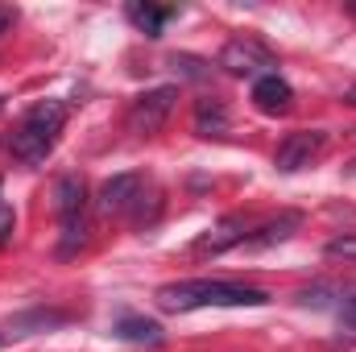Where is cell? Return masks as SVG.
Listing matches in <instances>:
<instances>
[{
    "instance_id": "cell-12",
    "label": "cell",
    "mask_w": 356,
    "mask_h": 352,
    "mask_svg": "<svg viewBox=\"0 0 356 352\" xmlns=\"http://www.w3.org/2000/svg\"><path fill=\"white\" fill-rule=\"evenodd\" d=\"M228 129H232V116L220 99H211V95L195 99V133L199 137H228Z\"/></svg>"
},
{
    "instance_id": "cell-2",
    "label": "cell",
    "mask_w": 356,
    "mask_h": 352,
    "mask_svg": "<svg viewBox=\"0 0 356 352\" xmlns=\"http://www.w3.org/2000/svg\"><path fill=\"white\" fill-rule=\"evenodd\" d=\"M63 125H67V104L63 99H38L13 133V158H21L25 166H42L50 158Z\"/></svg>"
},
{
    "instance_id": "cell-13",
    "label": "cell",
    "mask_w": 356,
    "mask_h": 352,
    "mask_svg": "<svg viewBox=\"0 0 356 352\" xmlns=\"http://www.w3.org/2000/svg\"><path fill=\"white\" fill-rule=\"evenodd\" d=\"M124 13H129V21H133L145 38H162V25L175 17V8H154V4H137V0H133Z\"/></svg>"
},
{
    "instance_id": "cell-21",
    "label": "cell",
    "mask_w": 356,
    "mask_h": 352,
    "mask_svg": "<svg viewBox=\"0 0 356 352\" xmlns=\"http://www.w3.org/2000/svg\"><path fill=\"white\" fill-rule=\"evenodd\" d=\"M348 13H353V17H356V0H353V4H348Z\"/></svg>"
},
{
    "instance_id": "cell-20",
    "label": "cell",
    "mask_w": 356,
    "mask_h": 352,
    "mask_svg": "<svg viewBox=\"0 0 356 352\" xmlns=\"http://www.w3.org/2000/svg\"><path fill=\"white\" fill-rule=\"evenodd\" d=\"M344 99H348V104H356V83H353L348 91H344Z\"/></svg>"
},
{
    "instance_id": "cell-15",
    "label": "cell",
    "mask_w": 356,
    "mask_h": 352,
    "mask_svg": "<svg viewBox=\"0 0 356 352\" xmlns=\"http://www.w3.org/2000/svg\"><path fill=\"white\" fill-rule=\"evenodd\" d=\"M170 67H175L182 79H203V75H207V63H203V58H195V54H175V58H170Z\"/></svg>"
},
{
    "instance_id": "cell-4",
    "label": "cell",
    "mask_w": 356,
    "mask_h": 352,
    "mask_svg": "<svg viewBox=\"0 0 356 352\" xmlns=\"http://www.w3.org/2000/svg\"><path fill=\"white\" fill-rule=\"evenodd\" d=\"M175 99H178V88L175 83H166V88H154L145 91V95H137L133 99V108H129V133H137V137H154L166 120H170V112H175Z\"/></svg>"
},
{
    "instance_id": "cell-8",
    "label": "cell",
    "mask_w": 356,
    "mask_h": 352,
    "mask_svg": "<svg viewBox=\"0 0 356 352\" xmlns=\"http://www.w3.org/2000/svg\"><path fill=\"white\" fill-rule=\"evenodd\" d=\"M54 211H58L63 228L83 220V211H88V186H83V178L63 175L58 182H54Z\"/></svg>"
},
{
    "instance_id": "cell-16",
    "label": "cell",
    "mask_w": 356,
    "mask_h": 352,
    "mask_svg": "<svg viewBox=\"0 0 356 352\" xmlns=\"http://www.w3.org/2000/svg\"><path fill=\"white\" fill-rule=\"evenodd\" d=\"M323 253H327V257H356V237H336V241H327Z\"/></svg>"
},
{
    "instance_id": "cell-19",
    "label": "cell",
    "mask_w": 356,
    "mask_h": 352,
    "mask_svg": "<svg viewBox=\"0 0 356 352\" xmlns=\"http://www.w3.org/2000/svg\"><path fill=\"white\" fill-rule=\"evenodd\" d=\"M13 25H17V8H4V4H0V38H4Z\"/></svg>"
},
{
    "instance_id": "cell-7",
    "label": "cell",
    "mask_w": 356,
    "mask_h": 352,
    "mask_svg": "<svg viewBox=\"0 0 356 352\" xmlns=\"http://www.w3.org/2000/svg\"><path fill=\"white\" fill-rule=\"evenodd\" d=\"M249 241V224H245V216H224L211 232H203L199 241H195V253H211V257H220V253H228V249H236V245H245Z\"/></svg>"
},
{
    "instance_id": "cell-3",
    "label": "cell",
    "mask_w": 356,
    "mask_h": 352,
    "mask_svg": "<svg viewBox=\"0 0 356 352\" xmlns=\"http://www.w3.org/2000/svg\"><path fill=\"white\" fill-rule=\"evenodd\" d=\"M220 67H224L228 75L266 79V75H273L277 58L269 54L261 42H253V38H232V42H224V50H220Z\"/></svg>"
},
{
    "instance_id": "cell-10",
    "label": "cell",
    "mask_w": 356,
    "mask_h": 352,
    "mask_svg": "<svg viewBox=\"0 0 356 352\" xmlns=\"http://www.w3.org/2000/svg\"><path fill=\"white\" fill-rule=\"evenodd\" d=\"M112 336H116V340H129V344H149V349L166 340L162 323H154V319H145V315H120V319L112 323Z\"/></svg>"
},
{
    "instance_id": "cell-9",
    "label": "cell",
    "mask_w": 356,
    "mask_h": 352,
    "mask_svg": "<svg viewBox=\"0 0 356 352\" xmlns=\"http://www.w3.org/2000/svg\"><path fill=\"white\" fill-rule=\"evenodd\" d=\"M253 104H257L266 116H282V112H290V104H294V88L273 71V75H266V79L253 83Z\"/></svg>"
},
{
    "instance_id": "cell-6",
    "label": "cell",
    "mask_w": 356,
    "mask_h": 352,
    "mask_svg": "<svg viewBox=\"0 0 356 352\" xmlns=\"http://www.w3.org/2000/svg\"><path fill=\"white\" fill-rule=\"evenodd\" d=\"M141 191H145V178L141 175H112L99 186V199L95 203H99L104 216H129Z\"/></svg>"
},
{
    "instance_id": "cell-17",
    "label": "cell",
    "mask_w": 356,
    "mask_h": 352,
    "mask_svg": "<svg viewBox=\"0 0 356 352\" xmlns=\"http://www.w3.org/2000/svg\"><path fill=\"white\" fill-rule=\"evenodd\" d=\"M13 228H17V216H13V207H8V203H0V245H8Z\"/></svg>"
},
{
    "instance_id": "cell-18",
    "label": "cell",
    "mask_w": 356,
    "mask_h": 352,
    "mask_svg": "<svg viewBox=\"0 0 356 352\" xmlns=\"http://www.w3.org/2000/svg\"><path fill=\"white\" fill-rule=\"evenodd\" d=\"M340 323H344V328H353V332H356V294H353V298H344V303H340Z\"/></svg>"
},
{
    "instance_id": "cell-14",
    "label": "cell",
    "mask_w": 356,
    "mask_h": 352,
    "mask_svg": "<svg viewBox=\"0 0 356 352\" xmlns=\"http://www.w3.org/2000/svg\"><path fill=\"white\" fill-rule=\"evenodd\" d=\"M67 315L63 311H25V315H13V332H42V328H63Z\"/></svg>"
},
{
    "instance_id": "cell-1",
    "label": "cell",
    "mask_w": 356,
    "mask_h": 352,
    "mask_svg": "<svg viewBox=\"0 0 356 352\" xmlns=\"http://www.w3.org/2000/svg\"><path fill=\"white\" fill-rule=\"evenodd\" d=\"M269 294L245 282H224V278H186L158 290L162 311H195V307H266Z\"/></svg>"
},
{
    "instance_id": "cell-5",
    "label": "cell",
    "mask_w": 356,
    "mask_h": 352,
    "mask_svg": "<svg viewBox=\"0 0 356 352\" xmlns=\"http://www.w3.org/2000/svg\"><path fill=\"white\" fill-rule=\"evenodd\" d=\"M323 141H327V133H323V129H298V133H290V137L277 145L273 166H277L282 175H294V170H302V166H311V162L319 158Z\"/></svg>"
},
{
    "instance_id": "cell-11",
    "label": "cell",
    "mask_w": 356,
    "mask_h": 352,
    "mask_svg": "<svg viewBox=\"0 0 356 352\" xmlns=\"http://www.w3.org/2000/svg\"><path fill=\"white\" fill-rule=\"evenodd\" d=\"M302 228V216L298 211H282L277 220H269V224H261L257 232H249V249H273V245H282V241H290L294 232Z\"/></svg>"
}]
</instances>
